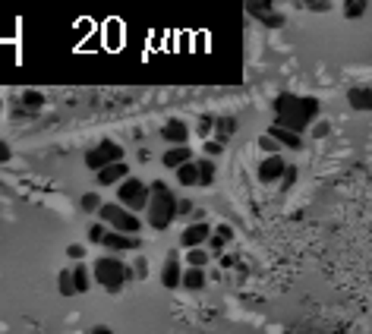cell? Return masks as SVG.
Wrapping results in <instances>:
<instances>
[{"label": "cell", "instance_id": "1", "mask_svg": "<svg viewBox=\"0 0 372 334\" xmlns=\"http://www.w3.org/2000/svg\"><path fill=\"white\" fill-rule=\"evenodd\" d=\"M322 114L316 98H303V95H278L275 98V126L290 133H300L306 126H312V120Z\"/></svg>", "mask_w": 372, "mask_h": 334}, {"label": "cell", "instance_id": "2", "mask_svg": "<svg viewBox=\"0 0 372 334\" xmlns=\"http://www.w3.org/2000/svg\"><path fill=\"white\" fill-rule=\"evenodd\" d=\"M152 186V199H149V208H145V218L155 231H167L174 224V218H180V202L171 190H167L164 180H155Z\"/></svg>", "mask_w": 372, "mask_h": 334}, {"label": "cell", "instance_id": "3", "mask_svg": "<svg viewBox=\"0 0 372 334\" xmlns=\"http://www.w3.org/2000/svg\"><path fill=\"white\" fill-rule=\"evenodd\" d=\"M126 278H130V268H126L117 256H104V259L95 262V281L108 294H117L120 287L126 284Z\"/></svg>", "mask_w": 372, "mask_h": 334}, {"label": "cell", "instance_id": "4", "mask_svg": "<svg viewBox=\"0 0 372 334\" xmlns=\"http://www.w3.org/2000/svg\"><path fill=\"white\" fill-rule=\"evenodd\" d=\"M98 215H101V221H104V224H108L114 233H126V237H136L139 218L130 212V208H124V205H117V202H104Z\"/></svg>", "mask_w": 372, "mask_h": 334}, {"label": "cell", "instance_id": "5", "mask_svg": "<svg viewBox=\"0 0 372 334\" xmlns=\"http://www.w3.org/2000/svg\"><path fill=\"white\" fill-rule=\"evenodd\" d=\"M117 199L130 212H145V208H149V199H152V186H145L142 180H136V177H126L124 183L117 186Z\"/></svg>", "mask_w": 372, "mask_h": 334}, {"label": "cell", "instance_id": "6", "mask_svg": "<svg viewBox=\"0 0 372 334\" xmlns=\"http://www.w3.org/2000/svg\"><path fill=\"white\" fill-rule=\"evenodd\" d=\"M120 161H124V149H120L114 139L98 142L95 149L85 155V167H89V171H98V174H101L104 167H110V164H120Z\"/></svg>", "mask_w": 372, "mask_h": 334}, {"label": "cell", "instance_id": "7", "mask_svg": "<svg viewBox=\"0 0 372 334\" xmlns=\"http://www.w3.org/2000/svg\"><path fill=\"white\" fill-rule=\"evenodd\" d=\"M212 240V227L202 221V224H189L183 233H180V243H183V249L189 253V249H202V243H208Z\"/></svg>", "mask_w": 372, "mask_h": 334}, {"label": "cell", "instance_id": "8", "mask_svg": "<svg viewBox=\"0 0 372 334\" xmlns=\"http://www.w3.org/2000/svg\"><path fill=\"white\" fill-rule=\"evenodd\" d=\"M284 171H287V161H284L281 155H271L259 164V180H262V183H281Z\"/></svg>", "mask_w": 372, "mask_h": 334}, {"label": "cell", "instance_id": "9", "mask_svg": "<svg viewBox=\"0 0 372 334\" xmlns=\"http://www.w3.org/2000/svg\"><path fill=\"white\" fill-rule=\"evenodd\" d=\"M104 246H108V249H110L114 256H120V253H136L139 246H142V240L126 237V233H114V231H108V237H104Z\"/></svg>", "mask_w": 372, "mask_h": 334}, {"label": "cell", "instance_id": "10", "mask_svg": "<svg viewBox=\"0 0 372 334\" xmlns=\"http://www.w3.org/2000/svg\"><path fill=\"white\" fill-rule=\"evenodd\" d=\"M246 10L259 22H265V26H271V28H281L284 26V16L275 13V10H271V3H246Z\"/></svg>", "mask_w": 372, "mask_h": 334}, {"label": "cell", "instance_id": "11", "mask_svg": "<svg viewBox=\"0 0 372 334\" xmlns=\"http://www.w3.org/2000/svg\"><path fill=\"white\" fill-rule=\"evenodd\" d=\"M161 136L171 142V149H177V145H186V139H189V126H186L183 120H167L164 130H161Z\"/></svg>", "mask_w": 372, "mask_h": 334}, {"label": "cell", "instance_id": "12", "mask_svg": "<svg viewBox=\"0 0 372 334\" xmlns=\"http://www.w3.org/2000/svg\"><path fill=\"white\" fill-rule=\"evenodd\" d=\"M130 177V164H110V167H104L101 174H98V183L101 186H114V183H124V180Z\"/></svg>", "mask_w": 372, "mask_h": 334}, {"label": "cell", "instance_id": "13", "mask_svg": "<svg viewBox=\"0 0 372 334\" xmlns=\"http://www.w3.org/2000/svg\"><path fill=\"white\" fill-rule=\"evenodd\" d=\"M161 281H164L167 290H174V287H183V272H180V262L174 259V256H167L164 272H161Z\"/></svg>", "mask_w": 372, "mask_h": 334}, {"label": "cell", "instance_id": "14", "mask_svg": "<svg viewBox=\"0 0 372 334\" xmlns=\"http://www.w3.org/2000/svg\"><path fill=\"white\" fill-rule=\"evenodd\" d=\"M347 101H350L353 110H372V89H366V85H353V89L347 92Z\"/></svg>", "mask_w": 372, "mask_h": 334}, {"label": "cell", "instance_id": "15", "mask_svg": "<svg viewBox=\"0 0 372 334\" xmlns=\"http://www.w3.org/2000/svg\"><path fill=\"white\" fill-rule=\"evenodd\" d=\"M193 161V151H189V145H177V149H167L164 151V164L167 167H174V171H180L183 164Z\"/></svg>", "mask_w": 372, "mask_h": 334}, {"label": "cell", "instance_id": "16", "mask_svg": "<svg viewBox=\"0 0 372 334\" xmlns=\"http://www.w3.org/2000/svg\"><path fill=\"white\" fill-rule=\"evenodd\" d=\"M269 136L275 139L278 145H284V149H303V139L296 136V133H290V130H281V126H271Z\"/></svg>", "mask_w": 372, "mask_h": 334}, {"label": "cell", "instance_id": "17", "mask_svg": "<svg viewBox=\"0 0 372 334\" xmlns=\"http://www.w3.org/2000/svg\"><path fill=\"white\" fill-rule=\"evenodd\" d=\"M234 130H237V120H234V117H218V120H214V139H218L221 145L234 136Z\"/></svg>", "mask_w": 372, "mask_h": 334}, {"label": "cell", "instance_id": "18", "mask_svg": "<svg viewBox=\"0 0 372 334\" xmlns=\"http://www.w3.org/2000/svg\"><path fill=\"white\" fill-rule=\"evenodd\" d=\"M177 183L180 186H196V183H199V164H196V161L183 164V167L177 171Z\"/></svg>", "mask_w": 372, "mask_h": 334}, {"label": "cell", "instance_id": "19", "mask_svg": "<svg viewBox=\"0 0 372 334\" xmlns=\"http://www.w3.org/2000/svg\"><path fill=\"white\" fill-rule=\"evenodd\" d=\"M183 287L186 290H202V287H205V272H202V268H186L183 272Z\"/></svg>", "mask_w": 372, "mask_h": 334}, {"label": "cell", "instance_id": "20", "mask_svg": "<svg viewBox=\"0 0 372 334\" xmlns=\"http://www.w3.org/2000/svg\"><path fill=\"white\" fill-rule=\"evenodd\" d=\"M57 287H60V294L63 297H76V284H73V268H63L60 274H57Z\"/></svg>", "mask_w": 372, "mask_h": 334}, {"label": "cell", "instance_id": "21", "mask_svg": "<svg viewBox=\"0 0 372 334\" xmlns=\"http://www.w3.org/2000/svg\"><path fill=\"white\" fill-rule=\"evenodd\" d=\"M73 284H76V294H85L89 290V268L73 265Z\"/></svg>", "mask_w": 372, "mask_h": 334}, {"label": "cell", "instance_id": "22", "mask_svg": "<svg viewBox=\"0 0 372 334\" xmlns=\"http://www.w3.org/2000/svg\"><path fill=\"white\" fill-rule=\"evenodd\" d=\"M196 164H199V183L208 186L214 180V161L212 158H202V161H196Z\"/></svg>", "mask_w": 372, "mask_h": 334}, {"label": "cell", "instance_id": "23", "mask_svg": "<svg viewBox=\"0 0 372 334\" xmlns=\"http://www.w3.org/2000/svg\"><path fill=\"white\" fill-rule=\"evenodd\" d=\"M42 104H44V95H42V92H35V89L22 92V108H26V110H35V108H42Z\"/></svg>", "mask_w": 372, "mask_h": 334}, {"label": "cell", "instance_id": "24", "mask_svg": "<svg viewBox=\"0 0 372 334\" xmlns=\"http://www.w3.org/2000/svg\"><path fill=\"white\" fill-rule=\"evenodd\" d=\"M186 265H189V268L208 265V253H205V249H189V253H186Z\"/></svg>", "mask_w": 372, "mask_h": 334}, {"label": "cell", "instance_id": "25", "mask_svg": "<svg viewBox=\"0 0 372 334\" xmlns=\"http://www.w3.org/2000/svg\"><path fill=\"white\" fill-rule=\"evenodd\" d=\"M79 205H83V208H85V212H101V199H98V192H85V196H83V202H79Z\"/></svg>", "mask_w": 372, "mask_h": 334}, {"label": "cell", "instance_id": "26", "mask_svg": "<svg viewBox=\"0 0 372 334\" xmlns=\"http://www.w3.org/2000/svg\"><path fill=\"white\" fill-rule=\"evenodd\" d=\"M212 237H214V240H221V243L228 246V243H230V240H234V227H228V224H221V227H214V231H212Z\"/></svg>", "mask_w": 372, "mask_h": 334}, {"label": "cell", "instance_id": "27", "mask_svg": "<svg viewBox=\"0 0 372 334\" xmlns=\"http://www.w3.org/2000/svg\"><path fill=\"white\" fill-rule=\"evenodd\" d=\"M259 149H262V151H265V155H269V158H271V155H278V149H281V145H278V142H275V139H271V136H269V133H265V136H262V139H259Z\"/></svg>", "mask_w": 372, "mask_h": 334}, {"label": "cell", "instance_id": "28", "mask_svg": "<svg viewBox=\"0 0 372 334\" xmlns=\"http://www.w3.org/2000/svg\"><path fill=\"white\" fill-rule=\"evenodd\" d=\"M363 10H366V3H363V0H353V3H344V13L350 16V19H357V16H363Z\"/></svg>", "mask_w": 372, "mask_h": 334}, {"label": "cell", "instance_id": "29", "mask_svg": "<svg viewBox=\"0 0 372 334\" xmlns=\"http://www.w3.org/2000/svg\"><path fill=\"white\" fill-rule=\"evenodd\" d=\"M294 183H296V167L287 164V171H284V177H281V190H290Z\"/></svg>", "mask_w": 372, "mask_h": 334}, {"label": "cell", "instance_id": "30", "mask_svg": "<svg viewBox=\"0 0 372 334\" xmlns=\"http://www.w3.org/2000/svg\"><path fill=\"white\" fill-rule=\"evenodd\" d=\"M104 237H108V231H104L101 224H95V227L89 231V240H92V243H104Z\"/></svg>", "mask_w": 372, "mask_h": 334}, {"label": "cell", "instance_id": "31", "mask_svg": "<svg viewBox=\"0 0 372 334\" xmlns=\"http://www.w3.org/2000/svg\"><path fill=\"white\" fill-rule=\"evenodd\" d=\"M133 265H136V268H133V274H136V278H149V262H145V259H139V262H133Z\"/></svg>", "mask_w": 372, "mask_h": 334}, {"label": "cell", "instance_id": "32", "mask_svg": "<svg viewBox=\"0 0 372 334\" xmlns=\"http://www.w3.org/2000/svg\"><path fill=\"white\" fill-rule=\"evenodd\" d=\"M221 149H224V145H221V142H214V139H208V142H205V158L221 155Z\"/></svg>", "mask_w": 372, "mask_h": 334}, {"label": "cell", "instance_id": "33", "mask_svg": "<svg viewBox=\"0 0 372 334\" xmlns=\"http://www.w3.org/2000/svg\"><path fill=\"white\" fill-rule=\"evenodd\" d=\"M312 136H316V139L328 136V123H312Z\"/></svg>", "mask_w": 372, "mask_h": 334}, {"label": "cell", "instance_id": "34", "mask_svg": "<svg viewBox=\"0 0 372 334\" xmlns=\"http://www.w3.org/2000/svg\"><path fill=\"white\" fill-rule=\"evenodd\" d=\"M67 253H69V259H83V256H85V249H83V246H79V243H73V246H69V249H67Z\"/></svg>", "mask_w": 372, "mask_h": 334}, {"label": "cell", "instance_id": "35", "mask_svg": "<svg viewBox=\"0 0 372 334\" xmlns=\"http://www.w3.org/2000/svg\"><path fill=\"white\" fill-rule=\"evenodd\" d=\"M310 10H331L328 0H310Z\"/></svg>", "mask_w": 372, "mask_h": 334}, {"label": "cell", "instance_id": "36", "mask_svg": "<svg viewBox=\"0 0 372 334\" xmlns=\"http://www.w3.org/2000/svg\"><path fill=\"white\" fill-rule=\"evenodd\" d=\"M208 246H212V253H214V256H221V253H224V243H221V240H214V237L208 240Z\"/></svg>", "mask_w": 372, "mask_h": 334}, {"label": "cell", "instance_id": "37", "mask_svg": "<svg viewBox=\"0 0 372 334\" xmlns=\"http://www.w3.org/2000/svg\"><path fill=\"white\" fill-rule=\"evenodd\" d=\"M3 161H10V145L0 139V164H3Z\"/></svg>", "mask_w": 372, "mask_h": 334}, {"label": "cell", "instance_id": "38", "mask_svg": "<svg viewBox=\"0 0 372 334\" xmlns=\"http://www.w3.org/2000/svg\"><path fill=\"white\" fill-rule=\"evenodd\" d=\"M92 334H114L110 328H104V325H98V328H92Z\"/></svg>", "mask_w": 372, "mask_h": 334}, {"label": "cell", "instance_id": "39", "mask_svg": "<svg viewBox=\"0 0 372 334\" xmlns=\"http://www.w3.org/2000/svg\"><path fill=\"white\" fill-rule=\"evenodd\" d=\"M0 108H3V104H0Z\"/></svg>", "mask_w": 372, "mask_h": 334}]
</instances>
